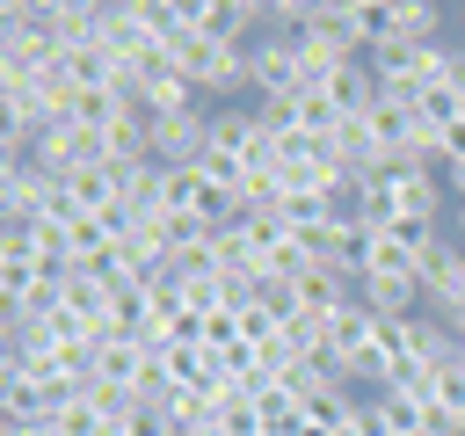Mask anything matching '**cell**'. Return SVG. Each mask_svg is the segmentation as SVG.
Here are the masks:
<instances>
[]
</instances>
